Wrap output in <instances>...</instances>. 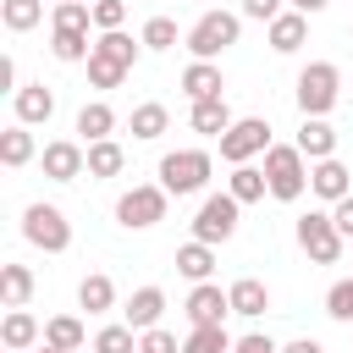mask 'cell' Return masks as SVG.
<instances>
[{"mask_svg": "<svg viewBox=\"0 0 353 353\" xmlns=\"http://www.w3.org/2000/svg\"><path fill=\"white\" fill-rule=\"evenodd\" d=\"M265 182H270V199H281V204L303 199V188H309L303 149H298V143H270V149H265Z\"/></svg>", "mask_w": 353, "mask_h": 353, "instance_id": "cell-1", "label": "cell"}, {"mask_svg": "<svg viewBox=\"0 0 353 353\" xmlns=\"http://www.w3.org/2000/svg\"><path fill=\"white\" fill-rule=\"evenodd\" d=\"M210 171H215V160H210L204 149H176V154L160 160V188L182 199V193H199V188L210 182Z\"/></svg>", "mask_w": 353, "mask_h": 353, "instance_id": "cell-2", "label": "cell"}, {"mask_svg": "<svg viewBox=\"0 0 353 353\" xmlns=\"http://www.w3.org/2000/svg\"><path fill=\"white\" fill-rule=\"evenodd\" d=\"M237 28H243V22H237L232 11H204V17L193 22V33H188V50H193L199 61H215L221 50L237 44Z\"/></svg>", "mask_w": 353, "mask_h": 353, "instance_id": "cell-3", "label": "cell"}, {"mask_svg": "<svg viewBox=\"0 0 353 353\" xmlns=\"http://www.w3.org/2000/svg\"><path fill=\"white\" fill-rule=\"evenodd\" d=\"M336 66L331 61H309L303 72H298V110L303 116H325L331 105H336Z\"/></svg>", "mask_w": 353, "mask_h": 353, "instance_id": "cell-4", "label": "cell"}, {"mask_svg": "<svg viewBox=\"0 0 353 353\" xmlns=\"http://www.w3.org/2000/svg\"><path fill=\"white\" fill-rule=\"evenodd\" d=\"M237 210H243V204H237L232 193H210V199L199 204V215H193V243H210V248L226 243V237L237 232Z\"/></svg>", "mask_w": 353, "mask_h": 353, "instance_id": "cell-5", "label": "cell"}, {"mask_svg": "<svg viewBox=\"0 0 353 353\" xmlns=\"http://www.w3.org/2000/svg\"><path fill=\"white\" fill-rule=\"evenodd\" d=\"M22 237H28L33 248H44V254H61V248L72 243V226H66V215H61L55 204H28V210H22Z\"/></svg>", "mask_w": 353, "mask_h": 353, "instance_id": "cell-6", "label": "cell"}, {"mask_svg": "<svg viewBox=\"0 0 353 353\" xmlns=\"http://www.w3.org/2000/svg\"><path fill=\"white\" fill-rule=\"evenodd\" d=\"M298 248H303L314 265H336V259H342V232H336V221L320 215V210L298 215Z\"/></svg>", "mask_w": 353, "mask_h": 353, "instance_id": "cell-7", "label": "cell"}, {"mask_svg": "<svg viewBox=\"0 0 353 353\" xmlns=\"http://www.w3.org/2000/svg\"><path fill=\"white\" fill-rule=\"evenodd\" d=\"M270 149V121L265 116H243V121H232V132L221 138V160H232V165H248L254 154H265Z\"/></svg>", "mask_w": 353, "mask_h": 353, "instance_id": "cell-8", "label": "cell"}, {"mask_svg": "<svg viewBox=\"0 0 353 353\" xmlns=\"http://www.w3.org/2000/svg\"><path fill=\"white\" fill-rule=\"evenodd\" d=\"M165 188H132V193H121L116 199V221L127 226V232H143V226H154V221H165Z\"/></svg>", "mask_w": 353, "mask_h": 353, "instance_id": "cell-9", "label": "cell"}, {"mask_svg": "<svg viewBox=\"0 0 353 353\" xmlns=\"http://www.w3.org/2000/svg\"><path fill=\"white\" fill-rule=\"evenodd\" d=\"M39 165H44V176H50V182H72V176H83V171H88V149H77V143L55 138V143H44Z\"/></svg>", "mask_w": 353, "mask_h": 353, "instance_id": "cell-10", "label": "cell"}, {"mask_svg": "<svg viewBox=\"0 0 353 353\" xmlns=\"http://www.w3.org/2000/svg\"><path fill=\"white\" fill-rule=\"evenodd\" d=\"M182 309H188V325H221V320L232 314V298H226L215 281H199V287L188 292Z\"/></svg>", "mask_w": 353, "mask_h": 353, "instance_id": "cell-11", "label": "cell"}, {"mask_svg": "<svg viewBox=\"0 0 353 353\" xmlns=\"http://www.w3.org/2000/svg\"><path fill=\"white\" fill-rule=\"evenodd\" d=\"M347 176H353V171H347V165H342L336 154H331V160H314V165H309V188H314L320 199H331V204H342V199L353 193V188H347Z\"/></svg>", "mask_w": 353, "mask_h": 353, "instance_id": "cell-12", "label": "cell"}, {"mask_svg": "<svg viewBox=\"0 0 353 353\" xmlns=\"http://www.w3.org/2000/svg\"><path fill=\"white\" fill-rule=\"evenodd\" d=\"M298 149H303V160H331V154H336V127H331L325 116H303Z\"/></svg>", "mask_w": 353, "mask_h": 353, "instance_id": "cell-13", "label": "cell"}, {"mask_svg": "<svg viewBox=\"0 0 353 353\" xmlns=\"http://www.w3.org/2000/svg\"><path fill=\"white\" fill-rule=\"evenodd\" d=\"M160 314H165V292H160V287H138V292L127 298V325H132V331H154Z\"/></svg>", "mask_w": 353, "mask_h": 353, "instance_id": "cell-14", "label": "cell"}, {"mask_svg": "<svg viewBox=\"0 0 353 353\" xmlns=\"http://www.w3.org/2000/svg\"><path fill=\"white\" fill-rule=\"evenodd\" d=\"M50 116H55V94H50L44 83L17 88V121H22V127H39V121H50Z\"/></svg>", "mask_w": 353, "mask_h": 353, "instance_id": "cell-15", "label": "cell"}, {"mask_svg": "<svg viewBox=\"0 0 353 353\" xmlns=\"http://www.w3.org/2000/svg\"><path fill=\"white\" fill-rule=\"evenodd\" d=\"M188 121H193V132H210V138H226V132H232V110H226L221 94H215V99H193Z\"/></svg>", "mask_w": 353, "mask_h": 353, "instance_id": "cell-16", "label": "cell"}, {"mask_svg": "<svg viewBox=\"0 0 353 353\" xmlns=\"http://www.w3.org/2000/svg\"><path fill=\"white\" fill-rule=\"evenodd\" d=\"M226 298H232V314H243V320H254V314H265V309H270V287H265V281H254V276L232 281V287H226Z\"/></svg>", "mask_w": 353, "mask_h": 353, "instance_id": "cell-17", "label": "cell"}, {"mask_svg": "<svg viewBox=\"0 0 353 353\" xmlns=\"http://www.w3.org/2000/svg\"><path fill=\"white\" fill-rule=\"evenodd\" d=\"M303 39H309V17H303V11H281V17L270 22V50H276V55H292Z\"/></svg>", "mask_w": 353, "mask_h": 353, "instance_id": "cell-18", "label": "cell"}, {"mask_svg": "<svg viewBox=\"0 0 353 353\" xmlns=\"http://www.w3.org/2000/svg\"><path fill=\"white\" fill-rule=\"evenodd\" d=\"M39 336H44V331H39V320H33L28 309H11V314L0 320V342H6L11 353H28V347H33Z\"/></svg>", "mask_w": 353, "mask_h": 353, "instance_id": "cell-19", "label": "cell"}, {"mask_svg": "<svg viewBox=\"0 0 353 353\" xmlns=\"http://www.w3.org/2000/svg\"><path fill=\"white\" fill-rule=\"evenodd\" d=\"M221 88H226V83H221V66H215V61H193V66L182 72V94H188V99H215Z\"/></svg>", "mask_w": 353, "mask_h": 353, "instance_id": "cell-20", "label": "cell"}, {"mask_svg": "<svg viewBox=\"0 0 353 353\" xmlns=\"http://www.w3.org/2000/svg\"><path fill=\"white\" fill-rule=\"evenodd\" d=\"M77 132H83L88 143H105V138L116 132V110H110L105 99H94V105H83V110H77Z\"/></svg>", "mask_w": 353, "mask_h": 353, "instance_id": "cell-21", "label": "cell"}, {"mask_svg": "<svg viewBox=\"0 0 353 353\" xmlns=\"http://www.w3.org/2000/svg\"><path fill=\"white\" fill-rule=\"evenodd\" d=\"M226 193H232L237 204H259V199L270 193V182H265V171H254V165H232V182H226Z\"/></svg>", "mask_w": 353, "mask_h": 353, "instance_id": "cell-22", "label": "cell"}, {"mask_svg": "<svg viewBox=\"0 0 353 353\" xmlns=\"http://www.w3.org/2000/svg\"><path fill=\"white\" fill-rule=\"evenodd\" d=\"M176 270H182L188 281H210V270H215V248H210V243H182V248H176Z\"/></svg>", "mask_w": 353, "mask_h": 353, "instance_id": "cell-23", "label": "cell"}, {"mask_svg": "<svg viewBox=\"0 0 353 353\" xmlns=\"http://www.w3.org/2000/svg\"><path fill=\"white\" fill-rule=\"evenodd\" d=\"M28 160H33V132L17 121V127H6V132H0V165H11V171H17V165H28Z\"/></svg>", "mask_w": 353, "mask_h": 353, "instance_id": "cell-24", "label": "cell"}, {"mask_svg": "<svg viewBox=\"0 0 353 353\" xmlns=\"http://www.w3.org/2000/svg\"><path fill=\"white\" fill-rule=\"evenodd\" d=\"M0 298H6V309H22L33 298V270L28 265H6L0 270Z\"/></svg>", "mask_w": 353, "mask_h": 353, "instance_id": "cell-25", "label": "cell"}, {"mask_svg": "<svg viewBox=\"0 0 353 353\" xmlns=\"http://www.w3.org/2000/svg\"><path fill=\"white\" fill-rule=\"evenodd\" d=\"M77 303H83L88 314H105V309L116 303V281H110V276H83V287H77Z\"/></svg>", "mask_w": 353, "mask_h": 353, "instance_id": "cell-26", "label": "cell"}, {"mask_svg": "<svg viewBox=\"0 0 353 353\" xmlns=\"http://www.w3.org/2000/svg\"><path fill=\"white\" fill-rule=\"evenodd\" d=\"M182 353H232V336H226V325H193L182 336Z\"/></svg>", "mask_w": 353, "mask_h": 353, "instance_id": "cell-27", "label": "cell"}, {"mask_svg": "<svg viewBox=\"0 0 353 353\" xmlns=\"http://www.w3.org/2000/svg\"><path fill=\"white\" fill-rule=\"evenodd\" d=\"M121 165H127V154H121V143H116V138L88 143V176H116Z\"/></svg>", "mask_w": 353, "mask_h": 353, "instance_id": "cell-28", "label": "cell"}, {"mask_svg": "<svg viewBox=\"0 0 353 353\" xmlns=\"http://www.w3.org/2000/svg\"><path fill=\"white\" fill-rule=\"evenodd\" d=\"M44 342H50V347H61V353H77V347H83V320L55 314V320L44 325Z\"/></svg>", "mask_w": 353, "mask_h": 353, "instance_id": "cell-29", "label": "cell"}, {"mask_svg": "<svg viewBox=\"0 0 353 353\" xmlns=\"http://www.w3.org/2000/svg\"><path fill=\"white\" fill-rule=\"evenodd\" d=\"M165 121H171V116H165V105H154V99H149V105H138V110H132V121H127V127H132V138H143V143H149V138H160V132H165Z\"/></svg>", "mask_w": 353, "mask_h": 353, "instance_id": "cell-30", "label": "cell"}, {"mask_svg": "<svg viewBox=\"0 0 353 353\" xmlns=\"http://www.w3.org/2000/svg\"><path fill=\"white\" fill-rule=\"evenodd\" d=\"M0 17H6V28H11V33H28V28H39L44 0H6V6H0Z\"/></svg>", "mask_w": 353, "mask_h": 353, "instance_id": "cell-31", "label": "cell"}, {"mask_svg": "<svg viewBox=\"0 0 353 353\" xmlns=\"http://www.w3.org/2000/svg\"><path fill=\"white\" fill-rule=\"evenodd\" d=\"M50 55H55V61H88V55H94V44H88V33H66V28H55Z\"/></svg>", "mask_w": 353, "mask_h": 353, "instance_id": "cell-32", "label": "cell"}, {"mask_svg": "<svg viewBox=\"0 0 353 353\" xmlns=\"http://www.w3.org/2000/svg\"><path fill=\"white\" fill-rule=\"evenodd\" d=\"M94 55H105V61H116V66H127V72H132V61H138V44H132L127 33H99Z\"/></svg>", "mask_w": 353, "mask_h": 353, "instance_id": "cell-33", "label": "cell"}, {"mask_svg": "<svg viewBox=\"0 0 353 353\" xmlns=\"http://www.w3.org/2000/svg\"><path fill=\"white\" fill-rule=\"evenodd\" d=\"M88 22H94V6H88V0H61V6H55V28L88 33Z\"/></svg>", "mask_w": 353, "mask_h": 353, "instance_id": "cell-34", "label": "cell"}, {"mask_svg": "<svg viewBox=\"0 0 353 353\" xmlns=\"http://www.w3.org/2000/svg\"><path fill=\"white\" fill-rule=\"evenodd\" d=\"M138 44H143V50H171V44H176V22H171V17H149L143 33H138Z\"/></svg>", "mask_w": 353, "mask_h": 353, "instance_id": "cell-35", "label": "cell"}, {"mask_svg": "<svg viewBox=\"0 0 353 353\" xmlns=\"http://www.w3.org/2000/svg\"><path fill=\"white\" fill-rule=\"evenodd\" d=\"M94 353H138V336H132V325H105V331L94 336Z\"/></svg>", "mask_w": 353, "mask_h": 353, "instance_id": "cell-36", "label": "cell"}, {"mask_svg": "<svg viewBox=\"0 0 353 353\" xmlns=\"http://www.w3.org/2000/svg\"><path fill=\"white\" fill-rule=\"evenodd\" d=\"M127 77V66H116V61H105V55H88V83L94 88H116Z\"/></svg>", "mask_w": 353, "mask_h": 353, "instance_id": "cell-37", "label": "cell"}, {"mask_svg": "<svg viewBox=\"0 0 353 353\" xmlns=\"http://www.w3.org/2000/svg\"><path fill=\"white\" fill-rule=\"evenodd\" d=\"M325 314H331V320H353V276L325 292Z\"/></svg>", "mask_w": 353, "mask_h": 353, "instance_id": "cell-38", "label": "cell"}, {"mask_svg": "<svg viewBox=\"0 0 353 353\" xmlns=\"http://www.w3.org/2000/svg\"><path fill=\"white\" fill-rule=\"evenodd\" d=\"M94 22H99L105 33H121V22H127V6H121V0H94Z\"/></svg>", "mask_w": 353, "mask_h": 353, "instance_id": "cell-39", "label": "cell"}, {"mask_svg": "<svg viewBox=\"0 0 353 353\" xmlns=\"http://www.w3.org/2000/svg\"><path fill=\"white\" fill-rule=\"evenodd\" d=\"M138 353H182V342L154 325V331H138Z\"/></svg>", "mask_w": 353, "mask_h": 353, "instance_id": "cell-40", "label": "cell"}, {"mask_svg": "<svg viewBox=\"0 0 353 353\" xmlns=\"http://www.w3.org/2000/svg\"><path fill=\"white\" fill-rule=\"evenodd\" d=\"M243 17H254V22L270 28V22L281 17V0H243Z\"/></svg>", "mask_w": 353, "mask_h": 353, "instance_id": "cell-41", "label": "cell"}, {"mask_svg": "<svg viewBox=\"0 0 353 353\" xmlns=\"http://www.w3.org/2000/svg\"><path fill=\"white\" fill-rule=\"evenodd\" d=\"M232 353H281V347H276L270 336H259V331H248V336H237V342H232Z\"/></svg>", "mask_w": 353, "mask_h": 353, "instance_id": "cell-42", "label": "cell"}, {"mask_svg": "<svg viewBox=\"0 0 353 353\" xmlns=\"http://www.w3.org/2000/svg\"><path fill=\"white\" fill-rule=\"evenodd\" d=\"M331 221H336V232H342V237H353V193H347V199L331 210Z\"/></svg>", "mask_w": 353, "mask_h": 353, "instance_id": "cell-43", "label": "cell"}, {"mask_svg": "<svg viewBox=\"0 0 353 353\" xmlns=\"http://www.w3.org/2000/svg\"><path fill=\"white\" fill-rule=\"evenodd\" d=\"M0 88H17V61L0 55Z\"/></svg>", "mask_w": 353, "mask_h": 353, "instance_id": "cell-44", "label": "cell"}, {"mask_svg": "<svg viewBox=\"0 0 353 353\" xmlns=\"http://www.w3.org/2000/svg\"><path fill=\"white\" fill-rule=\"evenodd\" d=\"M281 353H325V347H320V342H314V336H298V342H287V347H281Z\"/></svg>", "mask_w": 353, "mask_h": 353, "instance_id": "cell-45", "label": "cell"}, {"mask_svg": "<svg viewBox=\"0 0 353 353\" xmlns=\"http://www.w3.org/2000/svg\"><path fill=\"white\" fill-rule=\"evenodd\" d=\"M331 0H292V11H303V17H314V11H325Z\"/></svg>", "mask_w": 353, "mask_h": 353, "instance_id": "cell-46", "label": "cell"}, {"mask_svg": "<svg viewBox=\"0 0 353 353\" xmlns=\"http://www.w3.org/2000/svg\"><path fill=\"white\" fill-rule=\"evenodd\" d=\"M39 353H61V347H50V342H44V347H39Z\"/></svg>", "mask_w": 353, "mask_h": 353, "instance_id": "cell-47", "label": "cell"}, {"mask_svg": "<svg viewBox=\"0 0 353 353\" xmlns=\"http://www.w3.org/2000/svg\"><path fill=\"white\" fill-rule=\"evenodd\" d=\"M6 353H11V347H6Z\"/></svg>", "mask_w": 353, "mask_h": 353, "instance_id": "cell-48", "label": "cell"}, {"mask_svg": "<svg viewBox=\"0 0 353 353\" xmlns=\"http://www.w3.org/2000/svg\"><path fill=\"white\" fill-rule=\"evenodd\" d=\"M55 6H61V0H55Z\"/></svg>", "mask_w": 353, "mask_h": 353, "instance_id": "cell-49", "label": "cell"}]
</instances>
